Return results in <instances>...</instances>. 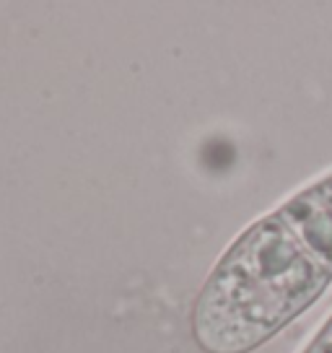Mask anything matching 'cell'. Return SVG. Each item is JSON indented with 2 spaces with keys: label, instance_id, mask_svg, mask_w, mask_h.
I'll return each mask as SVG.
<instances>
[{
  "label": "cell",
  "instance_id": "3",
  "mask_svg": "<svg viewBox=\"0 0 332 353\" xmlns=\"http://www.w3.org/2000/svg\"><path fill=\"white\" fill-rule=\"evenodd\" d=\"M301 353H332V314L324 320L320 330L311 335V341L304 345Z\"/></svg>",
  "mask_w": 332,
  "mask_h": 353
},
{
  "label": "cell",
  "instance_id": "1",
  "mask_svg": "<svg viewBox=\"0 0 332 353\" xmlns=\"http://www.w3.org/2000/svg\"><path fill=\"white\" fill-rule=\"evenodd\" d=\"M330 286V270L273 210L252 221L213 265L192 304V341L203 353H252Z\"/></svg>",
  "mask_w": 332,
  "mask_h": 353
},
{
  "label": "cell",
  "instance_id": "2",
  "mask_svg": "<svg viewBox=\"0 0 332 353\" xmlns=\"http://www.w3.org/2000/svg\"><path fill=\"white\" fill-rule=\"evenodd\" d=\"M276 213L332 273V169L288 195Z\"/></svg>",
  "mask_w": 332,
  "mask_h": 353
}]
</instances>
